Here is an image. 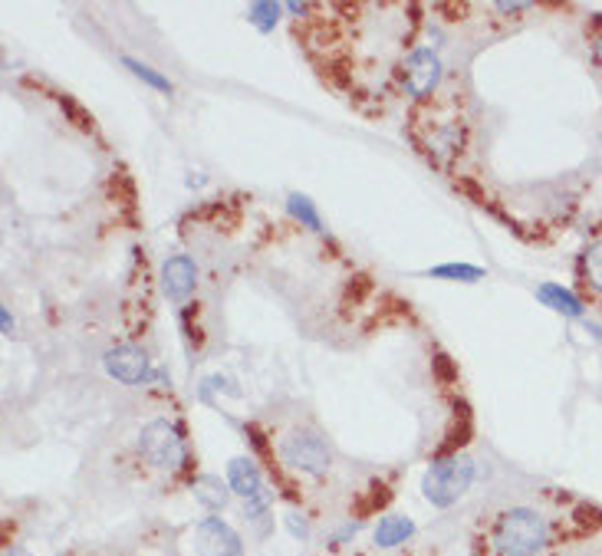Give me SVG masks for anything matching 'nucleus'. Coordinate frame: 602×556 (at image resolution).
<instances>
[{"mask_svg": "<svg viewBox=\"0 0 602 556\" xmlns=\"http://www.w3.org/2000/svg\"><path fill=\"white\" fill-rule=\"evenodd\" d=\"M14 313L7 310V306H0V329H4V336H14Z\"/></svg>", "mask_w": 602, "mask_h": 556, "instance_id": "nucleus-21", "label": "nucleus"}, {"mask_svg": "<svg viewBox=\"0 0 602 556\" xmlns=\"http://www.w3.org/2000/svg\"><path fill=\"white\" fill-rule=\"evenodd\" d=\"M484 547L491 556H543L553 547L550 517L530 504L497 510L487 524Z\"/></svg>", "mask_w": 602, "mask_h": 556, "instance_id": "nucleus-2", "label": "nucleus"}, {"mask_svg": "<svg viewBox=\"0 0 602 556\" xmlns=\"http://www.w3.org/2000/svg\"><path fill=\"white\" fill-rule=\"evenodd\" d=\"M474 478H477L474 458L464 455V451H448V455H441L428 464L422 478V497L435 510H451L471 491Z\"/></svg>", "mask_w": 602, "mask_h": 556, "instance_id": "nucleus-5", "label": "nucleus"}, {"mask_svg": "<svg viewBox=\"0 0 602 556\" xmlns=\"http://www.w3.org/2000/svg\"><path fill=\"white\" fill-rule=\"evenodd\" d=\"M283 527H287V533L297 543H310V537H313L310 517L300 514V510H287V514H283Z\"/></svg>", "mask_w": 602, "mask_h": 556, "instance_id": "nucleus-18", "label": "nucleus"}, {"mask_svg": "<svg viewBox=\"0 0 602 556\" xmlns=\"http://www.w3.org/2000/svg\"><path fill=\"white\" fill-rule=\"evenodd\" d=\"M441 79H445V63H441L438 50H431V47L408 50V56L402 60V70H399V89L408 99H415L418 106H422V102H431L438 96Z\"/></svg>", "mask_w": 602, "mask_h": 556, "instance_id": "nucleus-6", "label": "nucleus"}, {"mask_svg": "<svg viewBox=\"0 0 602 556\" xmlns=\"http://www.w3.org/2000/svg\"><path fill=\"white\" fill-rule=\"evenodd\" d=\"M135 455L152 471H165V474H188L195 455L188 448V435L185 428L172 418H152L145 422L139 438H135Z\"/></svg>", "mask_w": 602, "mask_h": 556, "instance_id": "nucleus-3", "label": "nucleus"}, {"mask_svg": "<svg viewBox=\"0 0 602 556\" xmlns=\"http://www.w3.org/2000/svg\"><path fill=\"white\" fill-rule=\"evenodd\" d=\"M537 300L543 306H550L553 313L566 316V320H583V316H586L583 300H579L570 287H563V283H553V280L540 283V287H537Z\"/></svg>", "mask_w": 602, "mask_h": 556, "instance_id": "nucleus-13", "label": "nucleus"}, {"mask_svg": "<svg viewBox=\"0 0 602 556\" xmlns=\"http://www.w3.org/2000/svg\"><path fill=\"white\" fill-rule=\"evenodd\" d=\"M408 132H412L415 149L422 152L438 172H448V168L458 162V155L464 152V142H468V126H464L458 99L422 102V106L412 112Z\"/></svg>", "mask_w": 602, "mask_h": 556, "instance_id": "nucleus-1", "label": "nucleus"}, {"mask_svg": "<svg viewBox=\"0 0 602 556\" xmlns=\"http://www.w3.org/2000/svg\"><path fill=\"white\" fill-rule=\"evenodd\" d=\"M593 63H596L599 70H602V37H596V40H593Z\"/></svg>", "mask_w": 602, "mask_h": 556, "instance_id": "nucleus-22", "label": "nucleus"}, {"mask_svg": "<svg viewBox=\"0 0 602 556\" xmlns=\"http://www.w3.org/2000/svg\"><path fill=\"white\" fill-rule=\"evenodd\" d=\"M227 484H231L234 497L241 501L244 507H254V504H274V491L267 487L264 474H260L257 461L247 458V455H237L227 461Z\"/></svg>", "mask_w": 602, "mask_h": 556, "instance_id": "nucleus-9", "label": "nucleus"}, {"mask_svg": "<svg viewBox=\"0 0 602 556\" xmlns=\"http://www.w3.org/2000/svg\"><path fill=\"white\" fill-rule=\"evenodd\" d=\"M122 66L126 70H132V76H139L145 86H152V89H158V93H172V79L168 76H162L158 70H152L149 63H142V60H132V56H122Z\"/></svg>", "mask_w": 602, "mask_h": 556, "instance_id": "nucleus-15", "label": "nucleus"}, {"mask_svg": "<svg viewBox=\"0 0 602 556\" xmlns=\"http://www.w3.org/2000/svg\"><path fill=\"white\" fill-rule=\"evenodd\" d=\"M4 556H30L27 547H20V543H10V547L4 550Z\"/></svg>", "mask_w": 602, "mask_h": 556, "instance_id": "nucleus-23", "label": "nucleus"}, {"mask_svg": "<svg viewBox=\"0 0 602 556\" xmlns=\"http://www.w3.org/2000/svg\"><path fill=\"white\" fill-rule=\"evenodd\" d=\"M428 277H438V280H458V283H477L487 277V270L481 267H471V264H441V267H431Z\"/></svg>", "mask_w": 602, "mask_h": 556, "instance_id": "nucleus-16", "label": "nucleus"}, {"mask_svg": "<svg viewBox=\"0 0 602 556\" xmlns=\"http://www.w3.org/2000/svg\"><path fill=\"white\" fill-rule=\"evenodd\" d=\"M359 530H362V520H346L343 527H336L333 533H329V547H343V543H352Z\"/></svg>", "mask_w": 602, "mask_h": 556, "instance_id": "nucleus-20", "label": "nucleus"}, {"mask_svg": "<svg viewBox=\"0 0 602 556\" xmlns=\"http://www.w3.org/2000/svg\"><path fill=\"white\" fill-rule=\"evenodd\" d=\"M191 497H195V504L201 510H208V514H224L234 491L218 474H198V478H191Z\"/></svg>", "mask_w": 602, "mask_h": 556, "instance_id": "nucleus-12", "label": "nucleus"}, {"mask_svg": "<svg viewBox=\"0 0 602 556\" xmlns=\"http://www.w3.org/2000/svg\"><path fill=\"white\" fill-rule=\"evenodd\" d=\"M274 458L283 471L303 474V478H323L333 468V445L320 428L293 425L274 441Z\"/></svg>", "mask_w": 602, "mask_h": 556, "instance_id": "nucleus-4", "label": "nucleus"}, {"mask_svg": "<svg viewBox=\"0 0 602 556\" xmlns=\"http://www.w3.org/2000/svg\"><path fill=\"white\" fill-rule=\"evenodd\" d=\"M287 211L293 221H300V228H310L313 234H326L323 221H320V211H316V204L306 198V195H287Z\"/></svg>", "mask_w": 602, "mask_h": 556, "instance_id": "nucleus-14", "label": "nucleus"}, {"mask_svg": "<svg viewBox=\"0 0 602 556\" xmlns=\"http://www.w3.org/2000/svg\"><path fill=\"white\" fill-rule=\"evenodd\" d=\"M415 533H418V527L412 517L389 510V514H382L376 520V527H372V543H376L379 550H399L405 543L415 540Z\"/></svg>", "mask_w": 602, "mask_h": 556, "instance_id": "nucleus-11", "label": "nucleus"}, {"mask_svg": "<svg viewBox=\"0 0 602 556\" xmlns=\"http://www.w3.org/2000/svg\"><path fill=\"white\" fill-rule=\"evenodd\" d=\"M579 270H583L586 283H593V287L602 293V241H593L583 251V260H579Z\"/></svg>", "mask_w": 602, "mask_h": 556, "instance_id": "nucleus-17", "label": "nucleus"}, {"mask_svg": "<svg viewBox=\"0 0 602 556\" xmlns=\"http://www.w3.org/2000/svg\"><path fill=\"white\" fill-rule=\"evenodd\" d=\"M195 553L198 556H247L244 537L218 514L201 517L195 524Z\"/></svg>", "mask_w": 602, "mask_h": 556, "instance_id": "nucleus-8", "label": "nucleus"}, {"mask_svg": "<svg viewBox=\"0 0 602 556\" xmlns=\"http://www.w3.org/2000/svg\"><path fill=\"white\" fill-rule=\"evenodd\" d=\"M586 329H589V333H593L596 339H602V326H596V323H589V320H586Z\"/></svg>", "mask_w": 602, "mask_h": 556, "instance_id": "nucleus-24", "label": "nucleus"}, {"mask_svg": "<svg viewBox=\"0 0 602 556\" xmlns=\"http://www.w3.org/2000/svg\"><path fill=\"white\" fill-rule=\"evenodd\" d=\"M102 366L116 382L122 385H149L152 379H162V369H152V359L142 346L135 343H119L102 356Z\"/></svg>", "mask_w": 602, "mask_h": 556, "instance_id": "nucleus-7", "label": "nucleus"}, {"mask_svg": "<svg viewBox=\"0 0 602 556\" xmlns=\"http://www.w3.org/2000/svg\"><path fill=\"white\" fill-rule=\"evenodd\" d=\"M277 14H280V4H251L247 7V20H251L254 27H260V30H274V24H277Z\"/></svg>", "mask_w": 602, "mask_h": 556, "instance_id": "nucleus-19", "label": "nucleus"}, {"mask_svg": "<svg viewBox=\"0 0 602 556\" xmlns=\"http://www.w3.org/2000/svg\"><path fill=\"white\" fill-rule=\"evenodd\" d=\"M106 556H112V553H106Z\"/></svg>", "mask_w": 602, "mask_h": 556, "instance_id": "nucleus-25", "label": "nucleus"}, {"mask_svg": "<svg viewBox=\"0 0 602 556\" xmlns=\"http://www.w3.org/2000/svg\"><path fill=\"white\" fill-rule=\"evenodd\" d=\"M158 283H162V293L172 303H185L191 293L198 290V264H195V257H188V254L168 257L162 264V270H158Z\"/></svg>", "mask_w": 602, "mask_h": 556, "instance_id": "nucleus-10", "label": "nucleus"}]
</instances>
